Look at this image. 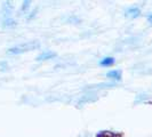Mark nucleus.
<instances>
[{
	"instance_id": "obj_1",
	"label": "nucleus",
	"mask_w": 152,
	"mask_h": 137,
	"mask_svg": "<svg viewBox=\"0 0 152 137\" xmlns=\"http://www.w3.org/2000/svg\"><path fill=\"white\" fill-rule=\"evenodd\" d=\"M39 42L37 41H30V42H25V44H22V45H17L15 47H12L8 49V54H22L25 53V52H30V50H34L36 48L39 47Z\"/></svg>"
},
{
	"instance_id": "obj_2",
	"label": "nucleus",
	"mask_w": 152,
	"mask_h": 137,
	"mask_svg": "<svg viewBox=\"0 0 152 137\" xmlns=\"http://www.w3.org/2000/svg\"><path fill=\"white\" fill-rule=\"evenodd\" d=\"M124 133L121 131H111V130H102L96 134V137H122Z\"/></svg>"
},
{
	"instance_id": "obj_3",
	"label": "nucleus",
	"mask_w": 152,
	"mask_h": 137,
	"mask_svg": "<svg viewBox=\"0 0 152 137\" xmlns=\"http://www.w3.org/2000/svg\"><path fill=\"white\" fill-rule=\"evenodd\" d=\"M56 56V54L54 52H50V50H47V52H44L39 55L37 57V61H47V60H50Z\"/></svg>"
},
{
	"instance_id": "obj_4",
	"label": "nucleus",
	"mask_w": 152,
	"mask_h": 137,
	"mask_svg": "<svg viewBox=\"0 0 152 137\" xmlns=\"http://www.w3.org/2000/svg\"><path fill=\"white\" fill-rule=\"evenodd\" d=\"M140 14H141V10L136 7H132V8H129V9H127V12H126V16L133 17V18L140 16Z\"/></svg>"
},
{
	"instance_id": "obj_5",
	"label": "nucleus",
	"mask_w": 152,
	"mask_h": 137,
	"mask_svg": "<svg viewBox=\"0 0 152 137\" xmlns=\"http://www.w3.org/2000/svg\"><path fill=\"white\" fill-rule=\"evenodd\" d=\"M107 78H111V79H115V80H120L121 79V71H118V70H114V71H110L107 73Z\"/></svg>"
},
{
	"instance_id": "obj_6",
	"label": "nucleus",
	"mask_w": 152,
	"mask_h": 137,
	"mask_svg": "<svg viewBox=\"0 0 152 137\" xmlns=\"http://www.w3.org/2000/svg\"><path fill=\"white\" fill-rule=\"evenodd\" d=\"M113 63H114L113 57H105V58H103L102 61L99 62V65H102V66H110Z\"/></svg>"
},
{
	"instance_id": "obj_7",
	"label": "nucleus",
	"mask_w": 152,
	"mask_h": 137,
	"mask_svg": "<svg viewBox=\"0 0 152 137\" xmlns=\"http://www.w3.org/2000/svg\"><path fill=\"white\" fill-rule=\"evenodd\" d=\"M148 21H149V23H151V24H152V14L148 17Z\"/></svg>"
}]
</instances>
